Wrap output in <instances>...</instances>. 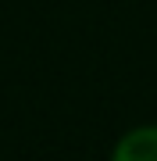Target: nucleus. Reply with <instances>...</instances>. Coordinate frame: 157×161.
<instances>
[{
    "label": "nucleus",
    "instance_id": "1",
    "mask_svg": "<svg viewBox=\"0 0 157 161\" xmlns=\"http://www.w3.org/2000/svg\"><path fill=\"white\" fill-rule=\"evenodd\" d=\"M114 161H157V129H132L114 147Z\"/></svg>",
    "mask_w": 157,
    "mask_h": 161
}]
</instances>
